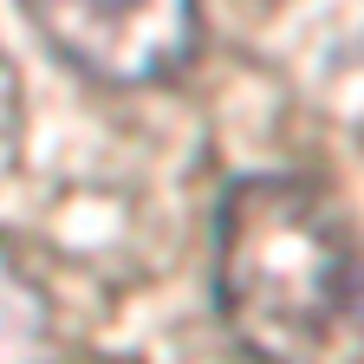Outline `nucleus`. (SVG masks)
Masks as SVG:
<instances>
[{
	"instance_id": "4",
	"label": "nucleus",
	"mask_w": 364,
	"mask_h": 364,
	"mask_svg": "<svg viewBox=\"0 0 364 364\" xmlns=\"http://www.w3.org/2000/svg\"><path fill=\"white\" fill-rule=\"evenodd\" d=\"M20 130H26V111H20V72L14 59L0 53V182H7L14 156H20Z\"/></svg>"
},
{
	"instance_id": "2",
	"label": "nucleus",
	"mask_w": 364,
	"mask_h": 364,
	"mask_svg": "<svg viewBox=\"0 0 364 364\" xmlns=\"http://www.w3.org/2000/svg\"><path fill=\"white\" fill-rule=\"evenodd\" d=\"M33 39L98 91H156L202 59V0H14Z\"/></svg>"
},
{
	"instance_id": "1",
	"label": "nucleus",
	"mask_w": 364,
	"mask_h": 364,
	"mask_svg": "<svg viewBox=\"0 0 364 364\" xmlns=\"http://www.w3.org/2000/svg\"><path fill=\"white\" fill-rule=\"evenodd\" d=\"M208 287L247 364H364V247L306 176H241L221 189Z\"/></svg>"
},
{
	"instance_id": "3",
	"label": "nucleus",
	"mask_w": 364,
	"mask_h": 364,
	"mask_svg": "<svg viewBox=\"0 0 364 364\" xmlns=\"http://www.w3.org/2000/svg\"><path fill=\"white\" fill-rule=\"evenodd\" d=\"M53 358V299L26 273V260L0 241V364H46Z\"/></svg>"
}]
</instances>
